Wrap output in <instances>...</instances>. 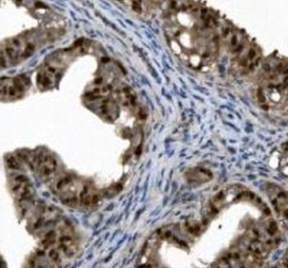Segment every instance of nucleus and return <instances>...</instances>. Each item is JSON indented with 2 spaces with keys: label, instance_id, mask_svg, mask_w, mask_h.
Wrapping results in <instances>:
<instances>
[{
  "label": "nucleus",
  "instance_id": "nucleus-7",
  "mask_svg": "<svg viewBox=\"0 0 288 268\" xmlns=\"http://www.w3.org/2000/svg\"><path fill=\"white\" fill-rule=\"evenodd\" d=\"M17 1H21V0H17Z\"/></svg>",
  "mask_w": 288,
  "mask_h": 268
},
{
  "label": "nucleus",
  "instance_id": "nucleus-1",
  "mask_svg": "<svg viewBox=\"0 0 288 268\" xmlns=\"http://www.w3.org/2000/svg\"><path fill=\"white\" fill-rule=\"evenodd\" d=\"M9 187L14 198L25 200L34 198L35 190L28 178L24 174L15 173L10 179Z\"/></svg>",
  "mask_w": 288,
  "mask_h": 268
},
{
  "label": "nucleus",
  "instance_id": "nucleus-6",
  "mask_svg": "<svg viewBox=\"0 0 288 268\" xmlns=\"http://www.w3.org/2000/svg\"><path fill=\"white\" fill-rule=\"evenodd\" d=\"M10 44L19 53V50L20 49V47H21V41L19 38H14Z\"/></svg>",
  "mask_w": 288,
  "mask_h": 268
},
{
  "label": "nucleus",
  "instance_id": "nucleus-2",
  "mask_svg": "<svg viewBox=\"0 0 288 268\" xmlns=\"http://www.w3.org/2000/svg\"><path fill=\"white\" fill-rule=\"evenodd\" d=\"M37 171L40 177L44 180H50L55 175L59 167L58 161L51 154H43L37 158Z\"/></svg>",
  "mask_w": 288,
  "mask_h": 268
},
{
  "label": "nucleus",
  "instance_id": "nucleus-4",
  "mask_svg": "<svg viewBox=\"0 0 288 268\" xmlns=\"http://www.w3.org/2000/svg\"><path fill=\"white\" fill-rule=\"evenodd\" d=\"M34 51H35V45L32 44V43H29V44L26 47V48L24 50L22 55H23V57H25V58H27V57L30 56V55L34 53Z\"/></svg>",
  "mask_w": 288,
  "mask_h": 268
},
{
  "label": "nucleus",
  "instance_id": "nucleus-3",
  "mask_svg": "<svg viewBox=\"0 0 288 268\" xmlns=\"http://www.w3.org/2000/svg\"><path fill=\"white\" fill-rule=\"evenodd\" d=\"M4 162H5L7 168L10 170L19 171L20 169V159L17 158L15 156L12 155V154H8L4 157Z\"/></svg>",
  "mask_w": 288,
  "mask_h": 268
},
{
  "label": "nucleus",
  "instance_id": "nucleus-5",
  "mask_svg": "<svg viewBox=\"0 0 288 268\" xmlns=\"http://www.w3.org/2000/svg\"><path fill=\"white\" fill-rule=\"evenodd\" d=\"M7 66V60L4 51L0 48V67L5 68Z\"/></svg>",
  "mask_w": 288,
  "mask_h": 268
}]
</instances>
